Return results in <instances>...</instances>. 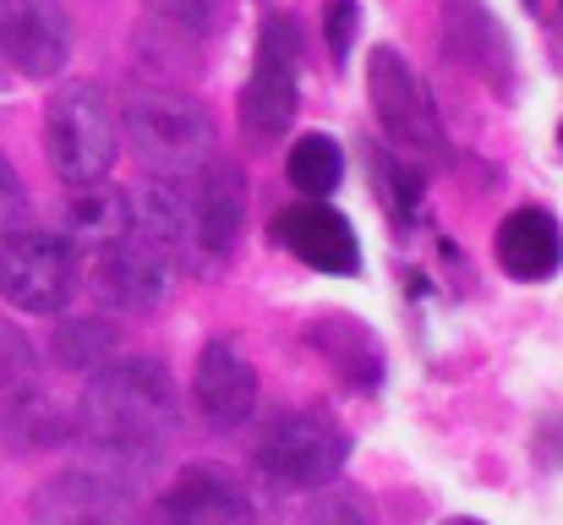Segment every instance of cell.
Returning a JSON list of instances; mask_svg holds the SVG:
<instances>
[{"mask_svg":"<svg viewBox=\"0 0 563 525\" xmlns=\"http://www.w3.org/2000/svg\"><path fill=\"white\" fill-rule=\"evenodd\" d=\"M77 427L93 449L126 466L159 460L181 433V400H176L170 372L148 356H121L99 367L77 400Z\"/></svg>","mask_w":563,"mask_h":525,"instance_id":"cell-1","label":"cell"},{"mask_svg":"<svg viewBox=\"0 0 563 525\" xmlns=\"http://www.w3.org/2000/svg\"><path fill=\"white\" fill-rule=\"evenodd\" d=\"M121 132L137 165L154 181H191L213 160V121L208 110L176 88H137L121 105Z\"/></svg>","mask_w":563,"mask_h":525,"instance_id":"cell-2","label":"cell"},{"mask_svg":"<svg viewBox=\"0 0 563 525\" xmlns=\"http://www.w3.org/2000/svg\"><path fill=\"white\" fill-rule=\"evenodd\" d=\"M351 460V433L323 411H285L252 444V471L274 493H312Z\"/></svg>","mask_w":563,"mask_h":525,"instance_id":"cell-3","label":"cell"},{"mask_svg":"<svg viewBox=\"0 0 563 525\" xmlns=\"http://www.w3.org/2000/svg\"><path fill=\"white\" fill-rule=\"evenodd\" d=\"M44 149L66 186H93L110 175L115 154H121V116L99 83L55 88V99L44 110Z\"/></svg>","mask_w":563,"mask_h":525,"instance_id":"cell-4","label":"cell"},{"mask_svg":"<svg viewBox=\"0 0 563 525\" xmlns=\"http://www.w3.org/2000/svg\"><path fill=\"white\" fill-rule=\"evenodd\" d=\"M301 105V33L290 17H263V39H257V61L252 77L241 88V138L252 149H274Z\"/></svg>","mask_w":563,"mask_h":525,"instance_id":"cell-5","label":"cell"},{"mask_svg":"<svg viewBox=\"0 0 563 525\" xmlns=\"http://www.w3.org/2000/svg\"><path fill=\"white\" fill-rule=\"evenodd\" d=\"M0 296L16 313L55 318L77 296V247L55 230H16L0 241Z\"/></svg>","mask_w":563,"mask_h":525,"instance_id":"cell-6","label":"cell"},{"mask_svg":"<svg viewBox=\"0 0 563 525\" xmlns=\"http://www.w3.org/2000/svg\"><path fill=\"white\" fill-rule=\"evenodd\" d=\"M367 88H373V116L388 132L394 149L416 154V160H449V138L438 121V105L427 99L421 77L410 72V61L394 44H377L367 61Z\"/></svg>","mask_w":563,"mask_h":525,"instance_id":"cell-7","label":"cell"},{"mask_svg":"<svg viewBox=\"0 0 563 525\" xmlns=\"http://www.w3.org/2000/svg\"><path fill=\"white\" fill-rule=\"evenodd\" d=\"M33 525H143V515L126 477L77 466L33 493Z\"/></svg>","mask_w":563,"mask_h":525,"instance_id":"cell-8","label":"cell"},{"mask_svg":"<svg viewBox=\"0 0 563 525\" xmlns=\"http://www.w3.org/2000/svg\"><path fill=\"white\" fill-rule=\"evenodd\" d=\"M99 269H93V285H99V296L110 302V307H126V313H154V307H165V296H170V285H176V252L165 247V241H154V236H143V230H132L126 241H115L110 252H99L93 258Z\"/></svg>","mask_w":563,"mask_h":525,"instance_id":"cell-9","label":"cell"},{"mask_svg":"<svg viewBox=\"0 0 563 525\" xmlns=\"http://www.w3.org/2000/svg\"><path fill=\"white\" fill-rule=\"evenodd\" d=\"M0 61L16 77H55L71 61V17L60 0H0Z\"/></svg>","mask_w":563,"mask_h":525,"instance_id":"cell-10","label":"cell"},{"mask_svg":"<svg viewBox=\"0 0 563 525\" xmlns=\"http://www.w3.org/2000/svg\"><path fill=\"white\" fill-rule=\"evenodd\" d=\"M181 186H187V252L202 269L208 263H224L230 247H235V236H241V219H246L241 171L224 165V160H208Z\"/></svg>","mask_w":563,"mask_h":525,"instance_id":"cell-11","label":"cell"},{"mask_svg":"<svg viewBox=\"0 0 563 525\" xmlns=\"http://www.w3.org/2000/svg\"><path fill=\"white\" fill-rule=\"evenodd\" d=\"M148 525H257L246 482L224 466H187L148 510Z\"/></svg>","mask_w":563,"mask_h":525,"instance_id":"cell-12","label":"cell"},{"mask_svg":"<svg viewBox=\"0 0 563 525\" xmlns=\"http://www.w3.org/2000/svg\"><path fill=\"white\" fill-rule=\"evenodd\" d=\"M443 39L449 55L460 66H471V77H482L493 94H515V44L504 33V22L487 11V0H443Z\"/></svg>","mask_w":563,"mask_h":525,"instance_id":"cell-13","label":"cell"},{"mask_svg":"<svg viewBox=\"0 0 563 525\" xmlns=\"http://www.w3.org/2000/svg\"><path fill=\"white\" fill-rule=\"evenodd\" d=\"M191 400H197V416L213 427V433H241L257 411V372L252 361L224 340H208L197 356V372H191Z\"/></svg>","mask_w":563,"mask_h":525,"instance_id":"cell-14","label":"cell"},{"mask_svg":"<svg viewBox=\"0 0 563 525\" xmlns=\"http://www.w3.org/2000/svg\"><path fill=\"white\" fill-rule=\"evenodd\" d=\"M274 236L318 274H362V241L351 230V219L340 208H323V203H296L274 219Z\"/></svg>","mask_w":563,"mask_h":525,"instance_id":"cell-15","label":"cell"},{"mask_svg":"<svg viewBox=\"0 0 563 525\" xmlns=\"http://www.w3.org/2000/svg\"><path fill=\"white\" fill-rule=\"evenodd\" d=\"M493 252L504 263L509 280L520 285H537V280H553L563 263V236H559V219L548 208H515L498 236H493Z\"/></svg>","mask_w":563,"mask_h":525,"instance_id":"cell-16","label":"cell"},{"mask_svg":"<svg viewBox=\"0 0 563 525\" xmlns=\"http://www.w3.org/2000/svg\"><path fill=\"white\" fill-rule=\"evenodd\" d=\"M137 230V214H132V197L126 192H115V186H104V181H93V186H71V197H66V241L77 247V252H110L115 241H126Z\"/></svg>","mask_w":563,"mask_h":525,"instance_id":"cell-17","label":"cell"},{"mask_svg":"<svg viewBox=\"0 0 563 525\" xmlns=\"http://www.w3.org/2000/svg\"><path fill=\"white\" fill-rule=\"evenodd\" d=\"M312 340L323 346L329 367H334L345 383H356V389H377V378H383V350H377L373 329H362L356 318H329V324H318V329H312Z\"/></svg>","mask_w":563,"mask_h":525,"instance_id":"cell-18","label":"cell"},{"mask_svg":"<svg viewBox=\"0 0 563 525\" xmlns=\"http://www.w3.org/2000/svg\"><path fill=\"white\" fill-rule=\"evenodd\" d=\"M49 350H55V361H60L66 372H99V367L115 361L121 329H115L110 318H66V324L55 329Z\"/></svg>","mask_w":563,"mask_h":525,"instance_id":"cell-19","label":"cell"},{"mask_svg":"<svg viewBox=\"0 0 563 525\" xmlns=\"http://www.w3.org/2000/svg\"><path fill=\"white\" fill-rule=\"evenodd\" d=\"M38 394V367H33V346L22 340V329H11L0 318V433L16 422V411Z\"/></svg>","mask_w":563,"mask_h":525,"instance_id":"cell-20","label":"cell"},{"mask_svg":"<svg viewBox=\"0 0 563 525\" xmlns=\"http://www.w3.org/2000/svg\"><path fill=\"white\" fill-rule=\"evenodd\" d=\"M285 175H290V186L301 192V197H329L334 186H340V175H345V154H340V143L334 138H323V132H312V138H301L296 149H290V160H285Z\"/></svg>","mask_w":563,"mask_h":525,"instance_id":"cell-21","label":"cell"},{"mask_svg":"<svg viewBox=\"0 0 563 525\" xmlns=\"http://www.w3.org/2000/svg\"><path fill=\"white\" fill-rule=\"evenodd\" d=\"M373 171H377V197H388L394 214H399V225H410L427 175L416 171V165H405V160H394V154H373Z\"/></svg>","mask_w":563,"mask_h":525,"instance_id":"cell-22","label":"cell"},{"mask_svg":"<svg viewBox=\"0 0 563 525\" xmlns=\"http://www.w3.org/2000/svg\"><path fill=\"white\" fill-rule=\"evenodd\" d=\"M356 33H362V6H356V0H329V6H323V39H329L334 66H345V61H351Z\"/></svg>","mask_w":563,"mask_h":525,"instance_id":"cell-23","label":"cell"},{"mask_svg":"<svg viewBox=\"0 0 563 525\" xmlns=\"http://www.w3.org/2000/svg\"><path fill=\"white\" fill-rule=\"evenodd\" d=\"M27 219H33L27 186H22V175L11 171V160L0 154V241H11L16 230H27Z\"/></svg>","mask_w":563,"mask_h":525,"instance_id":"cell-24","label":"cell"},{"mask_svg":"<svg viewBox=\"0 0 563 525\" xmlns=\"http://www.w3.org/2000/svg\"><path fill=\"white\" fill-rule=\"evenodd\" d=\"M170 22H181L191 33H202V28H213L219 22V11H224V0H154Z\"/></svg>","mask_w":563,"mask_h":525,"instance_id":"cell-25","label":"cell"},{"mask_svg":"<svg viewBox=\"0 0 563 525\" xmlns=\"http://www.w3.org/2000/svg\"><path fill=\"white\" fill-rule=\"evenodd\" d=\"M443 525H487V521H471V515H454V521H443Z\"/></svg>","mask_w":563,"mask_h":525,"instance_id":"cell-26","label":"cell"},{"mask_svg":"<svg viewBox=\"0 0 563 525\" xmlns=\"http://www.w3.org/2000/svg\"><path fill=\"white\" fill-rule=\"evenodd\" d=\"M559 149H563V127H559Z\"/></svg>","mask_w":563,"mask_h":525,"instance_id":"cell-27","label":"cell"}]
</instances>
